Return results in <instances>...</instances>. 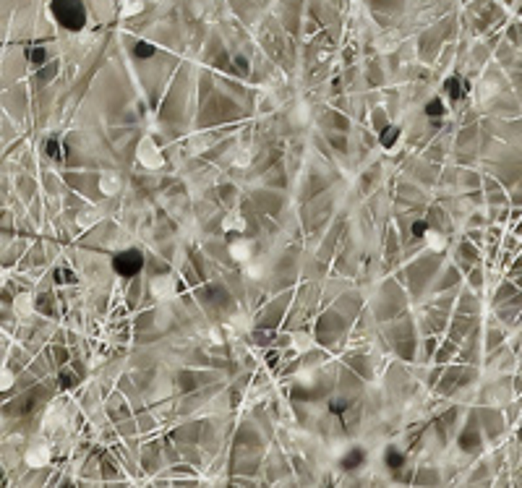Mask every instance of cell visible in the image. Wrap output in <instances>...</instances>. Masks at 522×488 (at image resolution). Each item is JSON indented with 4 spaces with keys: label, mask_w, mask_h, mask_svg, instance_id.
<instances>
[{
    "label": "cell",
    "mask_w": 522,
    "mask_h": 488,
    "mask_svg": "<svg viewBox=\"0 0 522 488\" xmlns=\"http://www.w3.org/2000/svg\"><path fill=\"white\" fill-rule=\"evenodd\" d=\"M50 14L58 26L69 31H79L86 26V8L81 0H50Z\"/></svg>",
    "instance_id": "cell-1"
},
{
    "label": "cell",
    "mask_w": 522,
    "mask_h": 488,
    "mask_svg": "<svg viewBox=\"0 0 522 488\" xmlns=\"http://www.w3.org/2000/svg\"><path fill=\"white\" fill-rule=\"evenodd\" d=\"M144 267V253L136 251V248H129V251L118 253L113 259V269L121 277H136Z\"/></svg>",
    "instance_id": "cell-2"
},
{
    "label": "cell",
    "mask_w": 522,
    "mask_h": 488,
    "mask_svg": "<svg viewBox=\"0 0 522 488\" xmlns=\"http://www.w3.org/2000/svg\"><path fill=\"white\" fill-rule=\"evenodd\" d=\"M444 92L449 94V99H462L465 97V86H462V78L460 76H452L444 81Z\"/></svg>",
    "instance_id": "cell-3"
},
{
    "label": "cell",
    "mask_w": 522,
    "mask_h": 488,
    "mask_svg": "<svg viewBox=\"0 0 522 488\" xmlns=\"http://www.w3.org/2000/svg\"><path fill=\"white\" fill-rule=\"evenodd\" d=\"M154 53H157V50H154L149 42H144V39H139L136 45H134V55H136V58H151Z\"/></svg>",
    "instance_id": "cell-4"
},
{
    "label": "cell",
    "mask_w": 522,
    "mask_h": 488,
    "mask_svg": "<svg viewBox=\"0 0 522 488\" xmlns=\"http://www.w3.org/2000/svg\"><path fill=\"white\" fill-rule=\"evenodd\" d=\"M397 138H400V128H397V126H389V128L381 133V144L389 149V146H394V141H397Z\"/></svg>",
    "instance_id": "cell-5"
},
{
    "label": "cell",
    "mask_w": 522,
    "mask_h": 488,
    "mask_svg": "<svg viewBox=\"0 0 522 488\" xmlns=\"http://www.w3.org/2000/svg\"><path fill=\"white\" fill-rule=\"evenodd\" d=\"M426 115H431V118L444 115V102H441V99H431V102L426 105Z\"/></svg>",
    "instance_id": "cell-6"
},
{
    "label": "cell",
    "mask_w": 522,
    "mask_h": 488,
    "mask_svg": "<svg viewBox=\"0 0 522 488\" xmlns=\"http://www.w3.org/2000/svg\"><path fill=\"white\" fill-rule=\"evenodd\" d=\"M45 149H47V154H50V157H55V160H61V157H63V149H61V141H58V138H50Z\"/></svg>",
    "instance_id": "cell-7"
},
{
    "label": "cell",
    "mask_w": 522,
    "mask_h": 488,
    "mask_svg": "<svg viewBox=\"0 0 522 488\" xmlns=\"http://www.w3.org/2000/svg\"><path fill=\"white\" fill-rule=\"evenodd\" d=\"M26 55H29V61L34 63V66H39V63H42L47 58V53L42 50V47H34V50H29Z\"/></svg>",
    "instance_id": "cell-8"
},
{
    "label": "cell",
    "mask_w": 522,
    "mask_h": 488,
    "mask_svg": "<svg viewBox=\"0 0 522 488\" xmlns=\"http://www.w3.org/2000/svg\"><path fill=\"white\" fill-rule=\"evenodd\" d=\"M386 462H389V467H400L402 465V454H397L394 449H389V454H386Z\"/></svg>",
    "instance_id": "cell-9"
},
{
    "label": "cell",
    "mask_w": 522,
    "mask_h": 488,
    "mask_svg": "<svg viewBox=\"0 0 522 488\" xmlns=\"http://www.w3.org/2000/svg\"><path fill=\"white\" fill-rule=\"evenodd\" d=\"M233 63H235V68H238V71H243V73H246V71H249V61H246V58H241V55H235V58H233Z\"/></svg>",
    "instance_id": "cell-10"
},
{
    "label": "cell",
    "mask_w": 522,
    "mask_h": 488,
    "mask_svg": "<svg viewBox=\"0 0 522 488\" xmlns=\"http://www.w3.org/2000/svg\"><path fill=\"white\" fill-rule=\"evenodd\" d=\"M361 457H363V454H361V452H353V454H350V457L348 459H345V462H348V465H345V467H358V462H361Z\"/></svg>",
    "instance_id": "cell-11"
},
{
    "label": "cell",
    "mask_w": 522,
    "mask_h": 488,
    "mask_svg": "<svg viewBox=\"0 0 522 488\" xmlns=\"http://www.w3.org/2000/svg\"><path fill=\"white\" fill-rule=\"evenodd\" d=\"M423 230H426L423 222H416V228H413V233H416V235H423Z\"/></svg>",
    "instance_id": "cell-12"
},
{
    "label": "cell",
    "mask_w": 522,
    "mask_h": 488,
    "mask_svg": "<svg viewBox=\"0 0 522 488\" xmlns=\"http://www.w3.org/2000/svg\"><path fill=\"white\" fill-rule=\"evenodd\" d=\"M71 277H69V272H58V283H69Z\"/></svg>",
    "instance_id": "cell-13"
}]
</instances>
